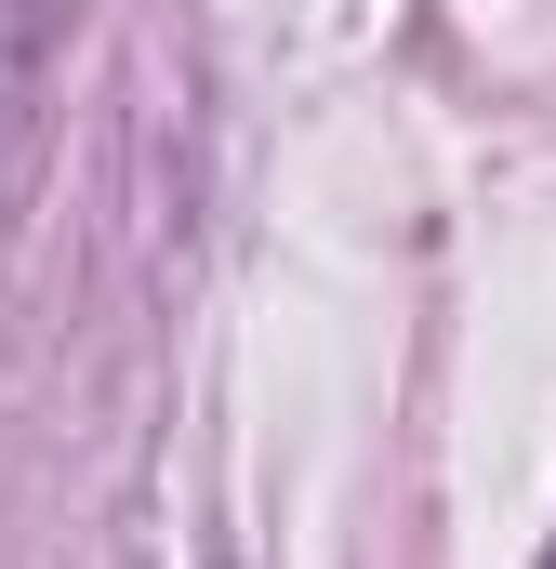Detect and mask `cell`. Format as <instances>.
I'll return each instance as SVG.
<instances>
[{
    "instance_id": "obj_1",
    "label": "cell",
    "mask_w": 556,
    "mask_h": 569,
    "mask_svg": "<svg viewBox=\"0 0 556 569\" xmlns=\"http://www.w3.org/2000/svg\"><path fill=\"white\" fill-rule=\"evenodd\" d=\"M544 569H556V543H544Z\"/></svg>"
}]
</instances>
